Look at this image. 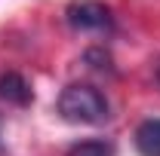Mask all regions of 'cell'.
Here are the masks:
<instances>
[{
	"mask_svg": "<svg viewBox=\"0 0 160 156\" xmlns=\"http://www.w3.org/2000/svg\"><path fill=\"white\" fill-rule=\"evenodd\" d=\"M59 113L62 119L77 122V126H99L108 119V101L96 86L74 83L59 95Z\"/></svg>",
	"mask_w": 160,
	"mask_h": 156,
	"instance_id": "6da1fadb",
	"label": "cell"
},
{
	"mask_svg": "<svg viewBox=\"0 0 160 156\" xmlns=\"http://www.w3.org/2000/svg\"><path fill=\"white\" fill-rule=\"evenodd\" d=\"M0 98H6V101H12V104H28V101H31V86L25 83L22 74L9 71V74L0 77Z\"/></svg>",
	"mask_w": 160,
	"mask_h": 156,
	"instance_id": "277c9868",
	"label": "cell"
},
{
	"mask_svg": "<svg viewBox=\"0 0 160 156\" xmlns=\"http://www.w3.org/2000/svg\"><path fill=\"white\" fill-rule=\"evenodd\" d=\"M136 150L142 156H160V119L151 117L136 129Z\"/></svg>",
	"mask_w": 160,
	"mask_h": 156,
	"instance_id": "3957f363",
	"label": "cell"
},
{
	"mask_svg": "<svg viewBox=\"0 0 160 156\" xmlns=\"http://www.w3.org/2000/svg\"><path fill=\"white\" fill-rule=\"evenodd\" d=\"M68 156H114V144L105 138H86L68 147Z\"/></svg>",
	"mask_w": 160,
	"mask_h": 156,
	"instance_id": "5b68a950",
	"label": "cell"
},
{
	"mask_svg": "<svg viewBox=\"0 0 160 156\" xmlns=\"http://www.w3.org/2000/svg\"><path fill=\"white\" fill-rule=\"evenodd\" d=\"M68 21L77 31H111V12L96 0H80L68 6Z\"/></svg>",
	"mask_w": 160,
	"mask_h": 156,
	"instance_id": "7a4b0ae2",
	"label": "cell"
}]
</instances>
